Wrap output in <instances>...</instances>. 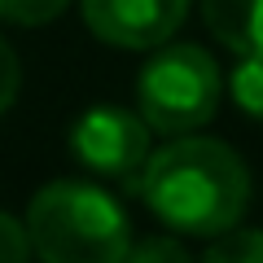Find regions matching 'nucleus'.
<instances>
[{"mask_svg": "<svg viewBox=\"0 0 263 263\" xmlns=\"http://www.w3.org/2000/svg\"><path fill=\"white\" fill-rule=\"evenodd\" d=\"M141 197L167 233L211 241L241 224L250 206V171L224 141L184 132L149 154L141 171Z\"/></svg>", "mask_w": 263, "mask_h": 263, "instance_id": "f257e3e1", "label": "nucleus"}, {"mask_svg": "<svg viewBox=\"0 0 263 263\" xmlns=\"http://www.w3.org/2000/svg\"><path fill=\"white\" fill-rule=\"evenodd\" d=\"M31 254L48 263H119L132 250V224L114 193L84 180L44 184L27 206Z\"/></svg>", "mask_w": 263, "mask_h": 263, "instance_id": "f03ea898", "label": "nucleus"}, {"mask_svg": "<svg viewBox=\"0 0 263 263\" xmlns=\"http://www.w3.org/2000/svg\"><path fill=\"white\" fill-rule=\"evenodd\" d=\"M219 92V66L202 44H158L136 75V110L158 136H184L211 123Z\"/></svg>", "mask_w": 263, "mask_h": 263, "instance_id": "7ed1b4c3", "label": "nucleus"}, {"mask_svg": "<svg viewBox=\"0 0 263 263\" xmlns=\"http://www.w3.org/2000/svg\"><path fill=\"white\" fill-rule=\"evenodd\" d=\"M149 123L141 119V110H119V105H97V110L79 114L70 127V149L84 167L101 171L114 180L141 176L149 162Z\"/></svg>", "mask_w": 263, "mask_h": 263, "instance_id": "20e7f679", "label": "nucleus"}, {"mask_svg": "<svg viewBox=\"0 0 263 263\" xmlns=\"http://www.w3.org/2000/svg\"><path fill=\"white\" fill-rule=\"evenodd\" d=\"M97 40L119 48H158L180 31L189 0H79Z\"/></svg>", "mask_w": 263, "mask_h": 263, "instance_id": "39448f33", "label": "nucleus"}, {"mask_svg": "<svg viewBox=\"0 0 263 263\" xmlns=\"http://www.w3.org/2000/svg\"><path fill=\"white\" fill-rule=\"evenodd\" d=\"M206 31L237 57L263 53V0H202Z\"/></svg>", "mask_w": 263, "mask_h": 263, "instance_id": "423d86ee", "label": "nucleus"}, {"mask_svg": "<svg viewBox=\"0 0 263 263\" xmlns=\"http://www.w3.org/2000/svg\"><path fill=\"white\" fill-rule=\"evenodd\" d=\"M211 263H263V233L259 228H228V233L211 237L206 246Z\"/></svg>", "mask_w": 263, "mask_h": 263, "instance_id": "0eeeda50", "label": "nucleus"}, {"mask_svg": "<svg viewBox=\"0 0 263 263\" xmlns=\"http://www.w3.org/2000/svg\"><path fill=\"white\" fill-rule=\"evenodd\" d=\"M228 88H233V101L246 114L263 119V53L259 57H237V70L228 79Z\"/></svg>", "mask_w": 263, "mask_h": 263, "instance_id": "6e6552de", "label": "nucleus"}, {"mask_svg": "<svg viewBox=\"0 0 263 263\" xmlns=\"http://www.w3.org/2000/svg\"><path fill=\"white\" fill-rule=\"evenodd\" d=\"M70 0H0V18L13 27H48L66 13Z\"/></svg>", "mask_w": 263, "mask_h": 263, "instance_id": "1a4fd4ad", "label": "nucleus"}, {"mask_svg": "<svg viewBox=\"0 0 263 263\" xmlns=\"http://www.w3.org/2000/svg\"><path fill=\"white\" fill-rule=\"evenodd\" d=\"M127 259H136V263H154V259H171V263H180V259H189V250H184V237H149V241H132V250H127Z\"/></svg>", "mask_w": 263, "mask_h": 263, "instance_id": "9d476101", "label": "nucleus"}, {"mask_svg": "<svg viewBox=\"0 0 263 263\" xmlns=\"http://www.w3.org/2000/svg\"><path fill=\"white\" fill-rule=\"evenodd\" d=\"M31 259V237H27V224H18L13 215L0 211V263H22Z\"/></svg>", "mask_w": 263, "mask_h": 263, "instance_id": "9b49d317", "label": "nucleus"}, {"mask_svg": "<svg viewBox=\"0 0 263 263\" xmlns=\"http://www.w3.org/2000/svg\"><path fill=\"white\" fill-rule=\"evenodd\" d=\"M18 88H22V66H18V53H13L5 40H0V114L18 101Z\"/></svg>", "mask_w": 263, "mask_h": 263, "instance_id": "f8f14e48", "label": "nucleus"}]
</instances>
